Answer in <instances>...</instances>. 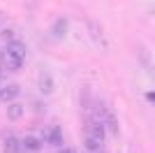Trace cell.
I'll use <instances>...</instances> for the list:
<instances>
[{
	"label": "cell",
	"mask_w": 155,
	"mask_h": 153,
	"mask_svg": "<svg viewBox=\"0 0 155 153\" xmlns=\"http://www.w3.org/2000/svg\"><path fill=\"white\" fill-rule=\"evenodd\" d=\"M84 144L91 153H100L104 144V125L100 118H91L86 125V134H84Z\"/></svg>",
	"instance_id": "cell-1"
},
{
	"label": "cell",
	"mask_w": 155,
	"mask_h": 153,
	"mask_svg": "<svg viewBox=\"0 0 155 153\" xmlns=\"http://www.w3.org/2000/svg\"><path fill=\"white\" fill-rule=\"evenodd\" d=\"M42 141H44V144H51V146H63V144H65V137H63L60 125L44 127V132H42Z\"/></svg>",
	"instance_id": "cell-2"
},
{
	"label": "cell",
	"mask_w": 155,
	"mask_h": 153,
	"mask_svg": "<svg viewBox=\"0 0 155 153\" xmlns=\"http://www.w3.org/2000/svg\"><path fill=\"white\" fill-rule=\"evenodd\" d=\"M5 53L23 63V60H26V53H28V51H26V44H23L21 39H12L9 44H5Z\"/></svg>",
	"instance_id": "cell-3"
},
{
	"label": "cell",
	"mask_w": 155,
	"mask_h": 153,
	"mask_svg": "<svg viewBox=\"0 0 155 153\" xmlns=\"http://www.w3.org/2000/svg\"><path fill=\"white\" fill-rule=\"evenodd\" d=\"M21 93L19 83H2L0 86V102H14Z\"/></svg>",
	"instance_id": "cell-4"
},
{
	"label": "cell",
	"mask_w": 155,
	"mask_h": 153,
	"mask_svg": "<svg viewBox=\"0 0 155 153\" xmlns=\"http://www.w3.org/2000/svg\"><path fill=\"white\" fill-rule=\"evenodd\" d=\"M21 144H23V148H26L28 153H37L44 141H42V137H37V134H28V137L21 139Z\"/></svg>",
	"instance_id": "cell-5"
},
{
	"label": "cell",
	"mask_w": 155,
	"mask_h": 153,
	"mask_svg": "<svg viewBox=\"0 0 155 153\" xmlns=\"http://www.w3.org/2000/svg\"><path fill=\"white\" fill-rule=\"evenodd\" d=\"M21 148H23V144H21L19 137H14V134H7L5 141H2V151L5 153H19Z\"/></svg>",
	"instance_id": "cell-6"
},
{
	"label": "cell",
	"mask_w": 155,
	"mask_h": 153,
	"mask_svg": "<svg viewBox=\"0 0 155 153\" xmlns=\"http://www.w3.org/2000/svg\"><path fill=\"white\" fill-rule=\"evenodd\" d=\"M37 86H39V93H42V95H51L53 88H56V86H53V79L49 74H39Z\"/></svg>",
	"instance_id": "cell-7"
},
{
	"label": "cell",
	"mask_w": 155,
	"mask_h": 153,
	"mask_svg": "<svg viewBox=\"0 0 155 153\" xmlns=\"http://www.w3.org/2000/svg\"><path fill=\"white\" fill-rule=\"evenodd\" d=\"M65 30H67V21H65V19H58L56 23L51 25V37L63 39V37H65Z\"/></svg>",
	"instance_id": "cell-8"
},
{
	"label": "cell",
	"mask_w": 155,
	"mask_h": 153,
	"mask_svg": "<svg viewBox=\"0 0 155 153\" xmlns=\"http://www.w3.org/2000/svg\"><path fill=\"white\" fill-rule=\"evenodd\" d=\"M7 116H9L12 121L21 118V116H23V107H21V104H9V109H7Z\"/></svg>",
	"instance_id": "cell-9"
},
{
	"label": "cell",
	"mask_w": 155,
	"mask_h": 153,
	"mask_svg": "<svg viewBox=\"0 0 155 153\" xmlns=\"http://www.w3.org/2000/svg\"><path fill=\"white\" fill-rule=\"evenodd\" d=\"M0 37L5 39V44H9L12 39H16V35H14V30H9V28H7V30H2V32H0Z\"/></svg>",
	"instance_id": "cell-10"
},
{
	"label": "cell",
	"mask_w": 155,
	"mask_h": 153,
	"mask_svg": "<svg viewBox=\"0 0 155 153\" xmlns=\"http://www.w3.org/2000/svg\"><path fill=\"white\" fill-rule=\"evenodd\" d=\"M58 153H77V151H74V148H70V146H67V148H60Z\"/></svg>",
	"instance_id": "cell-11"
}]
</instances>
